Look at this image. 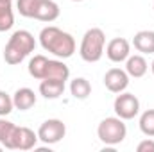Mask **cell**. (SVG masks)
Listing matches in <instances>:
<instances>
[{
    "mask_svg": "<svg viewBox=\"0 0 154 152\" xmlns=\"http://www.w3.org/2000/svg\"><path fill=\"white\" fill-rule=\"evenodd\" d=\"M151 70H152V74H154V61H152V65H151Z\"/></svg>",
    "mask_w": 154,
    "mask_h": 152,
    "instance_id": "24",
    "label": "cell"
},
{
    "mask_svg": "<svg viewBox=\"0 0 154 152\" xmlns=\"http://www.w3.org/2000/svg\"><path fill=\"white\" fill-rule=\"evenodd\" d=\"M68 77H70V68L61 59H48L45 79H57V81H65L66 82Z\"/></svg>",
    "mask_w": 154,
    "mask_h": 152,
    "instance_id": "15",
    "label": "cell"
},
{
    "mask_svg": "<svg viewBox=\"0 0 154 152\" xmlns=\"http://www.w3.org/2000/svg\"><path fill=\"white\" fill-rule=\"evenodd\" d=\"M97 136L99 140L104 143V145H109V147H115L118 143H122L127 136V127L124 123L122 118L118 116H109V118H104L99 127H97Z\"/></svg>",
    "mask_w": 154,
    "mask_h": 152,
    "instance_id": "4",
    "label": "cell"
},
{
    "mask_svg": "<svg viewBox=\"0 0 154 152\" xmlns=\"http://www.w3.org/2000/svg\"><path fill=\"white\" fill-rule=\"evenodd\" d=\"M147 70H149V65H147V61H145L143 56L134 54V56H129L125 59V72H127L129 77L140 79V77H143L147 74Z\"/></svg>",
    "mask_w": 154,
    "mask_h": 152,
    "instance_id": "11",
    "label": "cell"
},
{
    "mask_svg": "<svg viewBox=\"0 0 154 152\" xmlns=\"http://www.w3.org/2000/svg\"><path fill=\"white\" fill-rule=\"evenodd\" d=\"M140 131L145 136L154 138V109H147V111L142 113V116H140Z\"/></svg>",
    "mask_w": 154,
    "mask_h": 152,
    "instance_id": "19",
    "label": "cell"
},
{
    "mask_svg": "<svg viewBox=\"0 0 154 152\" xmlns=\"http://www.w3.org/2000/svg\"><path fill=\"white\" fill-rule=\"evenodd\" d=\"M104 47H106L104 31L99 29V27H93V29H88L84 32L81 47H79V54H81L82 61L97 63V61H100V57L104 54Z\"/></svg>",
    "mask_w": 154,
    "mask_h": 152,
    "instance_id": "3",
    "label": "cell"
},
{
    "mask_svg": "<svg viewBox=\"0 0 154 152\" xmlns=\"http://www.w3.org/2000/svg\"><path fill=\"white\" fill-rule=\"evenodd\" d=\"M104 86L111 91V93H122L125 91V88L129 86V75L125 70L122 68H111L106 72L104 75Z\"/></svg>",
    "mask_w": 154,
    "mask_h": 152,
    "instance_id": "8",
    "label": "cell"
},
{
    "mask_svg": "<svg viewBox=\"0 0 154 152\" xmlns=\"http://www.w3.org/2000/svg\"><path fill=\"white\" fill-rule=\"evenodd\" d=\"M138 152H154V140H143L136 147Z\"/></svg>",
    "mask_w": 154,
    "mask_h": 152,
    "instance_id": "23",
    "label": "cell"
},
{
    "mask_svg": "<svg viewBox=\"0 0 154 152\" xmlns=\"http://www.w3.org/2000/svg\"><path fill=\"white\" fill-rule=\"evenodd\" d=\"M113 109L118 118L122 120H133L136 114L140 113V100L136 99V95L133 93H118L113 102Z\"/></svg>",
    "mask_w": 154,
    "mask_h": 152,
    "instance_id": "7",
    "label": "cell"
},
{
    "mask_svg": "<svg viewBox=\"0 0 154 152\" xmlns=\"http://www.w3.org/2000/svg\"><path fill=\"white\" fill-rule=\"evenodd\" d=\"M133 45L142 54H154V31H140L134 34Z\"/></svg>",
    "mask_w": 154,
    "mask_h": 152,
    "instance_id": "14",
    "label": "cell"
},
{
    "mask_svg": "<svg viewBox=\"0 0 154 152\" xmlns=\"http://www.w3.org/2000/svg\"><path fill=\"white\" fill-rule=\"evenodd\" d=\"M70 93H72V97L77 99V100L88 99L90 93H91V84H90V81L84 79V77H75V79L70 82Z\"/></svg>",
    "mask_w": 154,
    "mask_h": 152,
    "instance_id": "17",
    "label": "cell"
},
{
    "mask_svg": "<svg viewBox=\"0 0 154 152\" xmlns=\"http://www.w3.org/2000/svg\"><path fill=\"white\" fill-rule=\"evenodd\" d=\"M36 39L29 31H14L4 48V61L7 65H20L31 52H34Z\"/></svg>",
    "mask_w": 154,
    "mask_h": 152,
    "instance_id": "2",
    "label": "cell"
},
{
    "mask_svg": "<svg viewBox=\"0 0 154 152\" xmlns=\"http://www.w3.org/2000/svg\"><path fill=\"white\" fill-rule=\"evenodd\" d=\"M47 66H48V57L38 54L29 61V74H31V77H34L38 81H43L45 74H47Z\"/></svg>",
    "mask_w": 154,
    "mask_h": 152,
    "instance_id": "18",
    "label": "cell"
},
{
    "mask_svg": "<svg viewBox=\"0 0 154 152\" xmlns=\"http://www.w3.org/2000/svg\"><path fill=\"white\" fill-rule=\"evenodd\" d=\"M39 43L41 47L54 54L56 57L59 59H68L74 56L75 52V39L72 34L54 27V25H48V27H43L41 32H39Z\"/></svg>",
    "mask_w": 154,
    "mask_h": 152,
    "instance_id": "1",
    "label": "cell"
},
{
    "mask_svg": "<svg viewBox=\"0 0 154 152\" xmlns=\"http://www.w3.org/2000/svg\"><path fill=\"white\" fill-rule=\"evenodd\" d=\"M38 2L39 0H18V2H16L18 13H20L22 16H25V18H34Z\"/></svg>",
    "mask_w": 154,
    "mask_h": 152,
    "instance_id": "20",
    "label": "cell"
},
{
    "mask_svg": "<svg viewBox=\"0 0 154 152\" xmlns=\"http://www.w3.org/2000/svg\"><path fill=\"white\" fill-rule=\"evenodd\" d=\"M72 2H82V0H72Z\"/></svg>",
    "mask_w": 154,
    "mask_h": 152,
    "instance_id": "25",
    "label": "cell"
},
{
    "mask_svg": "<svg viewBox=\"0 0 154 152\" xmlns=\"http://www.w3.org/2000/svg\"><path fill=\"white\" fill-rule=\"evenodd\" d=\"M14 25V13L11 0H0V32L9 31Z\"/></svg>",
    "mask_w": 154,
    "mask_h": 152,
    "instance_id": "16",
    "label": "cell"
},
{
    "mask_svg": "<svg viewBox=\"0 0 154 152\" xmlns=\"http://www.w3.org/2000/svg\"><path fill=\"white\" fill-rule=\"evenodd\" d=\"M66 134V125L59 118H48L45 120L38 129V138L45 145H54L59 143Z\"/></svg>",
    "mask_w": 154,
    "mask_h": 152,
    "instance_id": "6",
    "label": "cell"
},
{
    "mask_svg": "<svg viewBox=\"0 0 154 152\" xmlns=\"http://www.w3.org/2000/svg\"><path fill=\"white\" fill-rule=\"evenodd\" d=\"M2 147H4V145H2V143H0V150H2Z\"/></svg>",
    "mask_w": 154,
    "mask_h": 152,
    "instance_id": "26",
    "label": "cell"
},
{
    "mask_svg": "<svg viewBox=\"0 0 154 152\" xmlns=\"http://www.w3.org/2000/svg\"><path fill=\"white\" fill-rule=\"evenodd\" d=\"M38 140H39L38 134H36L32 129L14 125L11 136H9V140L5 141L4 147H5V149H11V150H31V149L36 147Z\"/></svg>",
    "mask_w": 154,
    "mask_h": 152,
    "instance_id": "5",
    "label": "cell"
},
{
    "mask_svg": "<svg viewBox=\"0 0 154 152\" xmlns=\"http://www.w3.org/2000/svg\"><path fill=\"white\" fill-rule=\"evenodd\" d=\"M13 129H14V123L13 122H9L5 118H0V143L2 145H5V141L9 140Z\"/></svg>",
    "mask_w": 154,
    "mask_h": 152,
    "instance_id": "22",
    "label": "cell"
},
{
    "mask_svg": "<svg viewBox=\"0 0 154 152\" xmlns=\"http://www.w3.org/2000/svg\"><path fill=\"white\" fill-rule=\"evenodd\" d=\"M59 5L54 2V0H39L38 7H36V13H34V18L39 22H54L59 18Z\"/></svg>",
    "mask_w": 154,
    "mask_h": 152,
    "instance_id": "10",
    "label": "cell"
},
{
    "mask_svg": "<svg viewBox=\"0 0 154 152\" xmlns=\"http://www.w3.org/2000/svg\"><path fill=\"white\" fill-rule=\"evenodd\" d=\"M13 97H9L5 91H0V116H7L13 111Z\"/></svg>",
    "mask_w": 154,
    "mask_h": 152,
    "instance_id": "21",
    "label": "cell"
},
{
    "mask_svg": "<svg viewBox=\"0 0 154 152\" xmlns=\"http://www.w3.org/2000/svg\"><path fill=\"white\" fill-rule=\"evenodd\" d=\"M106 56H108V59L113 61V63H122V61H125V59L131 56V45H129V41L124 39V38L111 39V41L108 43V47H106Z\"/></svg>",
    "mask_w": 154,
    "mask_h": 152,
    "instance_id": "9",
    "label": "cell"
},
{
    "mask_svg": "<svg viewBox=\"0 0 154 152\" xmlns=\"http://www.w3.org/2000/svg\"><path fill=\"white\" fill-rule=\"evenodd\" d=\"M39 93L45 99H59L65 93V81H57V79H43L39 82Z\"/></svg>",
    "mask_w": 154,
    "mask_h": 152,
    "instance_id": "12",
    "label": "cell"
},
{
    "mask_svg": "<svg viewBox=\"0 0 154 152\" xmlns=\"http://www.w3.org/2000/svg\"><path fill=\"white\" fill-rule=\"evenodd\" d=\"M13 104L20 111H27L36 104V93L31 88H20L13 95Z\"/></svg>",
    "mask_w": 154,
    "mask_h": 152,
    "instance_id": "13",
    "label": "cell"
},
{
    "mask_svg": "<svg viewBox=\"0 0 154 152\" xmlns=\"http://www.w3.org/2000/svg\"><path fill=\"white\" fill-rule=\"evenodd\" d=\"M152 9H154V4H152Z\"/></svg>",
    "mask_w": 154,
    "mask_h": 152,
    "instance_id": "27",
    "label": "cell"
}]
</instances>
